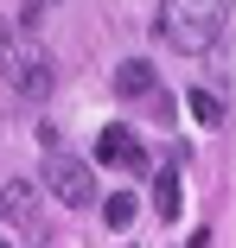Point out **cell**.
<instances>
[{
	"label": "cell",
	"mask_w": 236,
	"mask_h": 248,
	"mask_svg": "<svg viewBox=\"0 0 236 248\" xmlns=\"http://www.w3.org/2000/svg\"><path fill=\"white\" fill-rule=\"evenodd\" d=\"M230 32V0H160V38L172 51H217Z\"/></svg>",
	"instance_id": "6da1fadb"
},
{
	"label": "cell",
	"mask_w": 236,
	"mask_h": 248,
	"mask_svg": "<svg viewBox=\"0 0 236 248\" xmlns=\"http://www.w3.org/2000/svg\"><path fill=\"white\" fill-rule=\"evenodd\" d=\"M0 70H7V83L19 95H51V58L38 51V45H0Z\"/></svg>",
	"instance_id": "7a4b0ae2"
},
{
	"label": "cell",
	"mask_w": 236,
	"mask_h": 248,
	"mask_svg": "<svg viewBox=\"0 0 236 248\" xmlns=\"http://www.w3.org/2000/svg\"><path fill=\"white\" fill-rule=\"evenodd\" d=\"M45 185H51V197L70 204V210H83L89 197H96V172H89L83 159H70V153H51V159H45Z\"/></svg>",
	"instance_id": "3957f363"
},
{
	"label": "cell",
	"mask_w": 236,
	"mask_h": 248,
	"mask_svg": "<svg viewBox=\"0 0 236 248\" xmlns=\"http://www.w3.org/2000/svg\"><path fill=\"white\" fill-rule=\"evenodd\" d=\"M0 217H7L32 248H45V217H38V185L32 178H13L7 191H0Z\"/></svg>",
	"instance_id": "277c9868"
},
{
	"label": "cell",
	"mask_w": 236,
	"mask_h": 248,
	"mask_svg": "<svg viewBox=\"0 0 236 248\" xmlns=\"http://www.w3.org/2000/svg\"><path fill=\"white\" fill-rule=\"evenodd\" d=\"M96 166H121V172H147V146L134 140V127H128V121L102 127V140H96Z\"/></svg>",
	"instance_id": "5b68a950"
},
{
	"label": "cell",
	"mask_w": 236,
	"mask_h": 248,
	"mask_svg": "<svg viewBox=\"0 0 236 248\" xmlns=\"http://www.w3.org/2000/svg\"><path fill=\"white\" fill-rule=\"evenodd\" d=\"M179 204H185V197H179V172H172V166L153 172V210H160L166 223H179Z\"/></svg>",
	"instance_id": "8992f818"
},
{
	"label": "cell",
	"mask_w": 236,
	"mask_h": 248,
	"mask_svg": "<svg viewBox=\"0 0 236 248\" xmlns=\"http://www.w3.org/2000/svg\"><path fill=\"white\" fill-rule=\"evenodd\" d=\"M115 89L121 95H153V64H121L115 70Z\"/></svg>",
	"instance_id": "52a82bcc"
},
{
	"label": "cell",
	"mask_w": 236,
	"mask_h": 248,
	"mask_svg": "<svg viewBox=\"0 0 236 248\" xmlns=\"http://www.w3.org/2000/svg\"><path fill=\"white\" fill-rule=\"evenodd\" d=\"M102 217H109V229H128V223L140 217V197H134V191H115L109 204H102Z\"/></svg>",
	"instance_id": "ba28073f"
},
{
	"label": "cell",
	"mask_w": 236,
	"mask_h": 248,
	"mask_svg": "<svg viewBox=\"0 0 236 248\" xmlns=\"http://www.w3.org/2000/svg\"><path fill=\"white\" fill-rule=\"evenodd\" d=\"M185 108H192V115H198L204 127H217V121H223V102H217L211 89H192V95H185Z\"/></svg>",
	"instance_id": "9c48e42d"
},
{
	"label": "cell",
	"mask_w": 236,
	"mask_h": 248,
	"mask_svg": "<svg viewBox=\"0 0 236 248\" xmlns=\"http://www.w3.org/2000/svg\"><path fill=\"white\" fill-rule=\"evenodd\" d=\"M7 38H13V32H7V19H0V45H7Z\"/></svg>",
	"instance_id": "30bf717a"
},
{
	"label": "cell",
	"mask_w": 236,
	"mask_h": 248,
	"mask_svg": "<svg viewBox=\"0 0 236 248\" xmlns=\"http://www.w3.org/2000/svg\"><path fill=\"white\" fill-rule=\"evenodd\" d=\"M192 248H204V235H198V242H192Z\"/></svg>",
	"instance_id": "8fae6325"
},
{
	"label": "cell",
	"mask_w": 236,
	"mask_h": 248,
	"mask_svg": "<svg viewBox=\"0 0 236 248\" xmlns=\"http://www.w3.org/2000/svg\"><path fill=\"white\" fill-rule=\"evenodd\" d=\"M0 248H7V242H0Z\"/></svg>",
	"instance_id": "7c38bea8"
}]
</instances>
